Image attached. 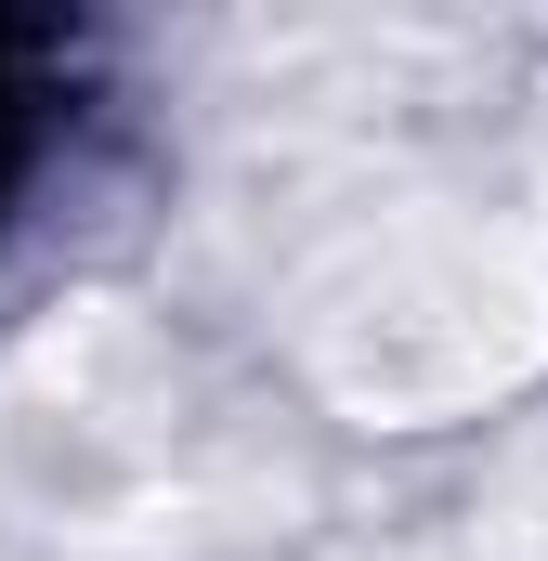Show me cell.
I'll return each mask as SVG.
<instances>
[{"instance_id": "obj_1", "label": "cell", "mask_w": 548, "mask_h": 561, "mask_svg": "<svg viewBox=\"0 0 548 561\" xmlns=\"http://www.w3.org/2000/svg\"><path fill=\"white\" fill-rule=\"evenodd\" d=\"M39 66H53V39L0 13V209H13V183H26V157H39Z\"/></svg>"}]
</instances>
